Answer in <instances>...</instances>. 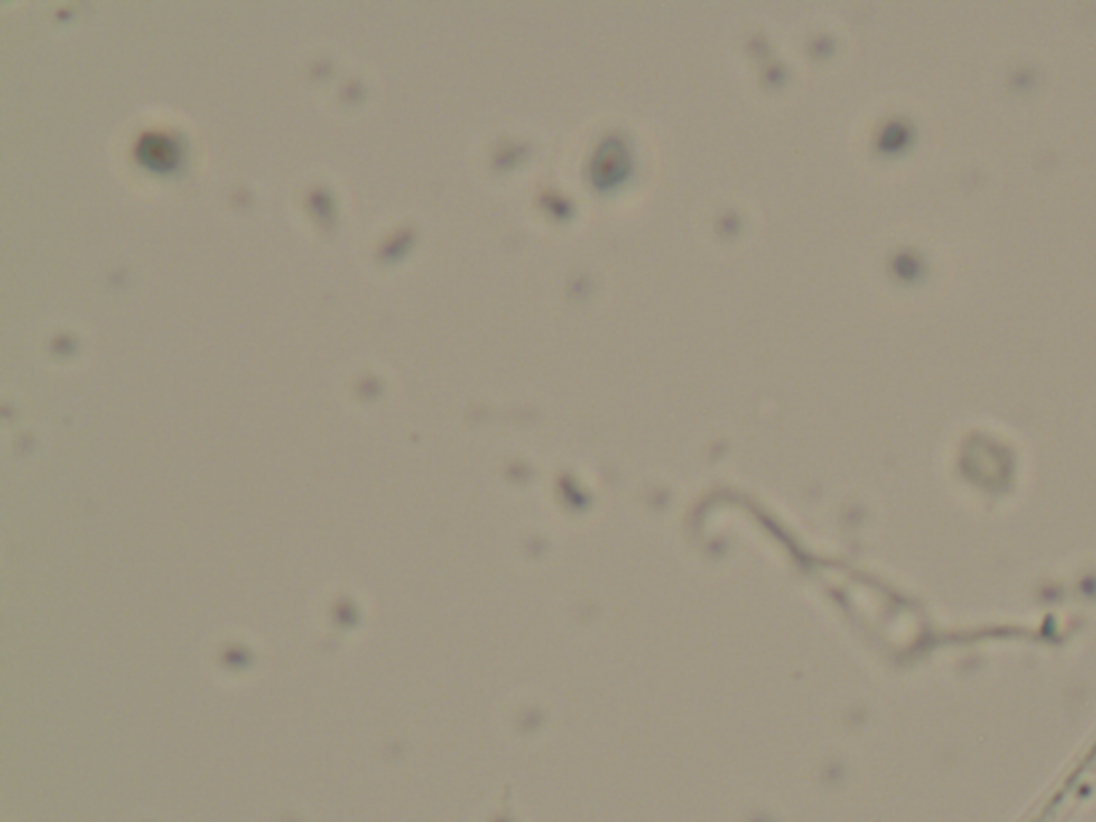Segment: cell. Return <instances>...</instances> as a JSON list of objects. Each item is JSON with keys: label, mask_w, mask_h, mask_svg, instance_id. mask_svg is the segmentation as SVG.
Listing matches in <instances>:
<instances>
[{"label": "cell", "mask_w": 1096, "mask_h": 822, "mask_svg": "<svg viewBox=\"0 0 1096 822\" xmlns=\"http://www.w3.org/2000/svg\"><path fill=\"white\" fill-rule=\"evenodd\" d=\"M176 147L165 136H145L138 145V158L153 170H165L176 162Z\"/></svg>", "instance_id": "obj_1"}]
</instances>
